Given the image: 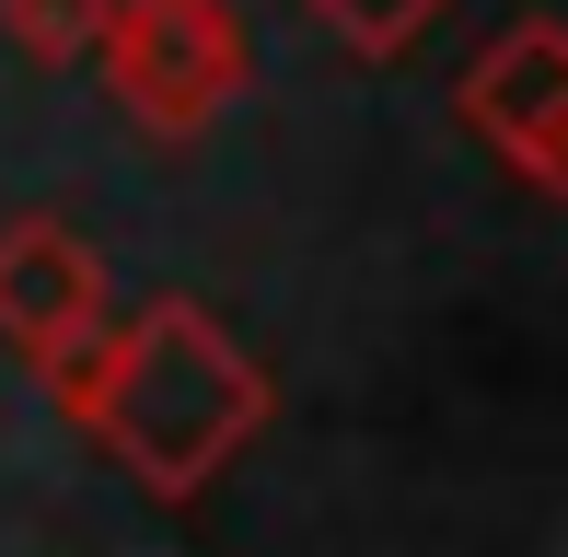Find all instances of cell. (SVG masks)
<instances>
[{
  "label": "cell",
  "instance_id": "obj_1",
  "mask_svg": "<svg viewBox=\"0 0 568 557\" xmlns=\"http://www.w3.org/2000/svg\"><path fill=\"white\" fill-rule=\"evenodd\" d=\"M278 418V384L244 337L210 314V302H140V314L105 325V361H93V395H82V442L105 453L140 499H197L267 442Z\"/></svg>",
  "mask_w": 568,
  "mask_h": 557
},
{
  "label": "cell",
  "instance_id": "obj_2",
  "mask_svg": "<svg viewBox=\"0 0 568 557\" xmlns=\"http://www.w3.org/2000/svg\"><path fill=\"white\" fill-rule=\"evenodd\" d=\"M93 59H105L116 117L140 140H163V151L210 140L255 93V36H244L232 0H116L105 36H93Z\"/></svg>",
  "mask_w": 568,
  "mask_h": 557
},
{
  "label": "cell",
  "instance_id": "obj_3",
  "mask_svg": "<svg viewBox=\"0 0 568 557\" xmlns=\"http://www.w3.org/2000/svg\"><path fill=\"white\" fill-rule=\"evenodd\" d=\"M453 129L487 151L523 198H568V23L523 12L510 36H487L453 82Z\"/></svg>",
  "mask_w": 568,
  "mask_h": 557
},
{
  "label": "cell",
  "instance_id": "obj_4",
  "mask_svg": "<svg viewBox=\"0 0 568 557\" xmlns=\"http://www.w3.org/2000/svg\"><path fill=\"white\" fill-rule=\"evenodd\" d=\"M105 256L70 233L59 210H23L0 221V348L12 361H47L70 325H105Z\"/></svg>",
  "mask_w": 568,
  "mask_h": 557
},
{
  "label": "cell",
  "instance_id": "obj_5",
  "mask_svg": "<svg viewBox=\"0 0 568 557\" xmlns=\"http://www.w3.org/2000/svg\"><path fill=\"white\" fill-rule=\"evenodd\" d=\"M291 12H314L359 70H395V59H418V47L442 36V12H453V0H291Z\"/></svg>",
  "mask_w": 568,
  "mask_h": 557
},
{
  "label": "cell",
  "instance_id": "obj_6",
  "mask_svg": "<svg viewBox=\"0 0 568 557\" xmlns=\"http://www.w3.org/2000/svg\"><path fill=\"white\" fill-rule=\"evenodd\" d=\"M116 0H0V47H12L23 70H82L93 36H105Z\"/></svg>",
  "mask_w": 568,
  "mask_h": 557
}]
</instances>
